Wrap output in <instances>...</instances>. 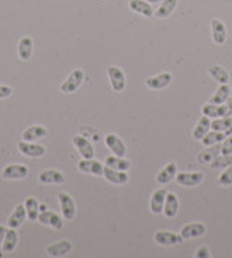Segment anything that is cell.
Returning <instances> with one entry per match:
<instances>
[{"mask_svg":"<svg viewBox=\"0 0 232 258\" xmlns=\"http://www.w3.org/2000/svg\"><path fill=\"white\" fill-rule=\"evenodd\" d=\"M220 154L222 155H232V137H226L223 140L222 147H220Z\"/></svg>","mask_w":232,"mask_h":258,"instance_id":"obj_38","label":"cell"},{"mask_svg":"<svg viewBox=\"0 0 232 258\" xmlns=\"http://www.w3.org/2000/svg\"><path fill=\"white\" fill-rule=\"evenodd\" d=\"M58 202H60V208L63 218L66 221H73L76 216V203L69 193H60L58 195Z\"/></svg>","mask_w":232,"mask_h":258,"instance_id":"obj_4","label":"cell"},{"mask_svg":"<svg viewBox=\"0 0 232 258\" xmlns=\"http://www.w3.org/2000/svg\"><path fill=\"white\" fill-rule=\"evenodd\" d=\"M104 164L110 168L119 170V171H128L131 168V161L127 160L125 157H118V155H109L104 160Z\"/></svg>","mask_w":232,"mask_h":258,"instance_id":"obj_25","label":"cell"},{"mask_svg":"<svg viewBox=\"0 0 232 258\" xmlns=\"http://www.w3.org/2000/svg\"><path fill=\"white\" fill-rule=\"evenodd\" d=\"M165 196H167V190L165 188H158L152 193L150 200V209L154 215H160L164 209V203H165Z\"/></svg>","mask_w":232,"mask_h":258,"instance_id":"obj_19","label":"cell"},{"mask_svg":"<svg viewBox=\"0 0 232 258\" xmlns=\"http://www.w3.org/2000/svg\"><path fill=\"white\" fill-rule=\"evenodd\" d=\"M29 174V168L22 164H9L2 170V178L6 180H22Z\"/></svg>","mask_w":232,"mask_h":258,"instance_id":"obj_5","label":"cell"},{"mask_svg":"<svg viewBox=\"0 0 232 258\" xmlns=\"http://www.w3.org/2000/svg\"><path fill=\"white\" fill-rule=\"evenodd\" d=\"M147 2H148V3H158L160 0H147Z\"/></svg>","mask_w":232,"mask_h":258,"instance_id":"obj_42","label":"cell"},{"mask_svg":"<svg viewBox=\"0 0 232 258\" xmlns=\"http://www.w3.org/2000/svg\"><path fill=\"white\" fill-rule=\"evenodd\" d=\"M12 93H13L12 87L5 86V84H0V99H8V97H11Z\"/></svg>","mask_w":232,"mask_h":258,"instance_id":"obj_40","label":"cell"},{"mask_svg":"<svg viewBox=\"0 0 232 258\" xmlns=\"http://www.w3.org/2000/svg\"><path fill=\"white\" fill-rule=\"evenodd\" d=\"M77 168L80 170L81 173H84V174H93V176H103V170H104V165L102 163H99V161H96V160H83L81 158V161L77 165Z\"/></svg>","mask_w":232,"mask_h":258,"instance_id":"obj_12","label":"cell"},{"mask_svg":"<svg viewBox=\"0 0 232 258\" xmlns=\"http://www.w3.org/2000/svg\"><path fill=\"white\" fill-rule=\"evenodd\" d=\"M220 153V147H218V144L215 145V148H210L206 151H202V153L197 155V161L200 164H205V163H212V160L215 157H218V154Z\"/></svg>","mask_w":232,"mask_h":258,"instance_id":"obj_35","label":"cell"},{"mask_svg":"<svg viewBox=\"0 0 232 258\" xmlns=\"http://www.w3.org/2000/svg\"><path fill=\"white\" fill-rule=\"evenodd\" d=\"M103 177L109 181V183H112V184H119V186L127 184L128 180H129V176H128L127 171H119V170L110 168V167H107V165H104Z\"/></svg>","mask_w":232,"mask_h":258,"instance_id":"obj_14","label":"cell"},{"mask_svg":"<svg viewBox=\"0 0 232 258\" xmlns=\"http://www.w3.org/2000/svg\"><path fill=\"white\" fill-rule=\"evenodd\" d=\"M38 180L42 184H61V183L66 181V177L58 170H44V171L39 173Z\"/></svg>","mask_w":232,"mask_h":258,"instance_id":"obj_18","label":"cell"},{"mask_svg":"<svg viewBox=\"0 0 232 258\" xmlns=\"http://www.w3.org/2000/svg\"><path fill=\"white\" fill-rule=\"evenodd\" d=\"M210 122H212L210 117L205 116V115L197 120L196 126L193 128V140L200 141L208 134L209 129H210Z\"/></svg>","mask_w":232,"mask_h":258,"instance_id":"obj_28","label":"cell"},{"mask_svg":"<svg viewBox=\"0 0 232 258\" xmlns=\"http://www.w3.org/2000/svg\"><path fill=\"white\" fill-rule=\"evenodd\" d=\"M210 129L212 131H219V132H226L229 134L232 131V117L223 116L216 117L210 122Z\"/></svg>","mask_w":232,"mask_h":258,"instance_id":"obj_33","label":"cell"},{"mask_svg":"<svg viewBox=\"0 0 232 258\" xmlns=\"http://www.w3.org/2000/svg\"><path fill=\"white\" fill-rule=\"evenodd\" d=\"M18 242H19V236H18V232H16V229H13V228H8V231H6V235H5V238H3V252H12V251H15V248L18 246Z\"/></svg>","mask_w":232,"mask_h":258,"instance_id":"obj_27","label":"cell"},{"mask_svg":"<svg viewBox=\"0 0 232 258\" xmlns=\"http://www.w3.org/2000/svg\"><path fill=\"white\" fill-rule=\"evenodd\" d=\"M205 180V174L200 171H183V173H177L176 174V181L179 186L183 187H196L202 181Z\"/></svg>","mask_w":232,"mask_h":258,"instance_id":"obj_2","label":"cell"},{"mask_svg":"<svg viewBox=\"0 0 232 258\" xmlns=\"http://www.w3.org/2000/svg\"><path fill=\"white\" fill-rule=\"evenodd\" d=\"M176 174H177V164L176 163H168L162 168L161 171L157 174V183L160 184H167L170 183L171 180L176 178Z\"/></svg>","mask_w":232,"mask_h":258,"instance_id":"obj_26","label":"cell"},{"mask_svg":"<svg viewBox=\"0 0 232 258\" xmlns=\"http://www.w3.org/2000/svg\"><path fill=\"white\" fill-rule=\"evenodd\" d=\"M195 257L196 258H208L210 257V252H209L208 246L202 245L197 248V251L195 252Z\"/></svg>","mask_w":232,"mask_h":258,"instance_id":"obj_39","label":"cell"},{"mask_svg":"<svg viewBox=\"0 0 232 258\" xmlns=\"http://www.w3.org/2000/svg\"><path fill=\"white\" fill-rule=\"evenodd\" d=\"M6 231H8V228L5 225H0V245L3 244V238L6 235Z\"/></svg>","mask_w":232,"mask_h":258,"instance_id":"obj_41","label":"cell"},{"mask_svg":"<svg viewBox=\"0 0 232 258\" xmlns=\"http://www.w3.org/2000/svg\"><path fill=\"white\" fill-rule=\"evenodd\" d=\"M176 6H177V0H162L160 8L154 12V16L157 19H165L174 12Z\"/></svg>","mask_w":232,"mask_h":258,"instance_id":"obj_30","label":"cell"},{"mask_svg":"<svg viewBox=\"0 0 232 258\" xmlns=\"http://www.w3.org/2000/svg\"><path fill=\"white\" fill-rule=\"evenodd\" d=\"M73 144L77 148V151H79L83 160H90L94 157V148H93L92 142L87 138H84L81 135H76V137H73Z\"/></svg>","mask_w":232,"mask_h":258,"instance_id":"obj_7","label":"cell"},{"mask_svg":"<svg viewBox=\"0 0 232 258\" xmlns=\"http://www.w3.org/2000/svg\"><path fill=\"white\" fill-rule=\"evenodd\" d=\"M25 219H26V209H25V205H18L13 212H12V215L9 216V219H8V228H13V229H18V228H21L25 222Z\"/></svg>","mask_w":232,"mask_h":258,"instance_id":"obj_20","label":"cell"},{"mask_svg":"<svg viewBox=\"0 0 232 258\" xmlns=\"http://www.w3.org/2000/svg\"><path fill=\"white\" fill-rule=\"evenodd\" d=\"M129 9L132 12L145 16V18L154 16V11H152L151 5L147 0H129Z\"/></svg>","mask_w":232,"mask_h":258,"instance_id":"obj_24","label":"cell"},{"mask_svg":"<svg viewBox=\"0 0 232 258\" xmlns=\"http://www.w3.org/2000/svg\"><path fill=\"white\" fill-rule=\"evenodd\" d=\"M232 164V155H222L220 157H215L210 163L212 168H219V167H228Z\"/></svg>","mask_w":232,"mask_h":258,"instance_id":"obj_36","label":"cell"},{"mask_svg":"<svg viewBox=\"0 0 232 258\" xmlns=\"http://www.w3.org/2000/svg\"><path fill=\"white\" fill-rule=\"evenodd\" d=\"M25 209H26V218L29 221H38V215H39V203L35 198H28L25 202Z\"/></svg>","mask_w":232,"mask_h":258,"instance_id":"obj_34","label":"cell"},{"mask_svg":"<svg viewBox=\"0 0 232 258\" xmlns=\"http://www.w3.org/2000/svg\"><path fill=\"white\" fill-rule=\"evenodd\" d=\"M106 73H107V77H109V82H110L113 92L119 93L127 87V77H125V73L122 71V69L112 66V67H107Z\"/></svg>","mask_w":232,"mask_h":258,"instance_id":"obj_3","label":"cell"},{"mask_svg":"<svg viewBox=\"0 0 232 258\" xmlns=\"http://www.w3.org/2000/svg\"><path fill=\"white\" fill-rule=\"evenodd\" d=\"M38 222H41L42 225H46V226H51L54 229H63L64 226V222L61 219V216L52 211H41L39 215H38Z\"/></svg>","mask_w":232,"mask_h":258,"instance_id":"obj_10","label":"cell"},{"mask_svg":"<svg viewBox=\"0 0 232 258\" xmlns=\"http://www.w3.org/2000/svg\"><path fill=\"white\" fill-rule=\"evenodd\" d=\"M209 74H210V77L213 80H216L219 84H228L229 80H231L229 73L225 70L223 67H220V66H212V67H209Z\"/></svg>","mask_w":232,"mask_h":258,"instance_id":"obj_31","label":"cell"},{"mask_svg":"<svg viewBox=\"0 0 232 258\" xmlns=\"http://www.w3.org/2000/svg\"><path fill=\"white\" fill-rule=\"evenodd\" d=\"M232 112V107L226 105H205L202 107V113L205 116L210 117V119H216V117H223V116H229Z\"/></svg>","mask_w":232,"mask_h":258,"instance_id":"obj_11","label":"cell"},{"mask_svg":"<svg viewBox=\"0 0 232 258\" xmlns=\"http://www.w3.org/2000/svg\"><path fill=\"white\" fill-rule=\"evenodd\" d=\"M84 71L81 70V69H76V70H73V73L70 74L69 77L63 82V84L60 86V89H61V92L66 94H71L74 93V92H77L79 90V87H80L83 82H84Z\"/></svg>","mask_w":232,"mask_h":258,"instance_id":"obj_1","label":"cell"},{"mask_svg":"<svg viewBox=\"0 0 232 258\" xmlns=\"http://www.w3.org/2000/svg\"><path fill=\"white\" fill-rule=\"evenodd\" d=\"M219 184L220 186H231L232 184V164L228 165L223 171H222V174L219 176Z\"/></svg>","mask_w":232,"mask_h":258,"instance_id":"obj_37","label":"cell"},{"mask_svg":"<svg viewBox=\"0 0 232 258\" xmlns=\"http://www.w3.org/2000/svg\"><path fill=\"white\" fill-rule=\"evenodd\" d=\"M154 241L160 245H179L182 244L185 239L182 238L180 234H174L170 231H158L154 235Z\"/></svg>","mask_w":232,"mask_h":258,"instance_id":"obj_13","label":"cell"},{"mask_svg":"<svg viewBox=\"0 0 232 258\" xmlns=\"http://www.w3.org/2000/svg\"><path fill=\"white\" fill-rule=\"evenodd\" d=\"M34 52V41L31 36H22L18 44V55L22 61H28L32 57Z\"/></svg>","mask_w":232,"mask_h":258,"instance_id":"obj_22","label":"cell"},{"mask_svg":"<svg viewBox=\"0 0 232 258\" xmlns=\"http://www.w3.org/2000/svg\"><path fill=\"white\" fill-rule=\"evenodd\" d=\"M18 150L22 155L31 157V158H39L45 154V147H42L36 142L23 141V140L18 144Z\"/></svg>","mask_w":232,"mask_h":258,"instance_id":"obj_6","label":"cell"},{"mask_svg":"<svg viewBox=\"0 0 232 258\" xmlns=\"http://www.w3.org/2000/svg\"><path fill=\"white\" fill-rule=\"evenodd\" d=\"M228 137V134L226 132H219V131H212V132H208L200 141L202 144L205 145V147H213V145H216V144H220V142H223V140Z\"/></svg>","mask_w":232,"mask_h":258,"instance_id":"obj_32","label":"cell"},{"mask_svg":"<svg viewBox=\"0 0 232 258\" xmlns=\"http://www.w3.org/2000/svg\"><path fill=\"white\" fill-rule=\"evenodd\" d=\"M46 135H48V131H46L45 126H42V125H32L26 131H23L22 140L23 141L35 142L45 138Z\"/></svg>","mask_w":232,"mask_h":258,"instance_id":"obj_21","label":"cell"},{"mask_svg":"<svg viewBox=\"0 0 232 258\" xmlns=\"http://www.w3.org/2000/svg\"><path fill=\"white\" fill-rule=\"evenodd\" d=\"M180 209V203H179V198L177 195L173 191H167V196H165V203H164V209L162 213L167 216V218H176L177 213Z\"/></svg>","mask_w":232,"mask_h":258,"instance_id":"obj_17","label":"cell"},{"mask_svg":"<svg viewBox=\"0 0 232 258\" xmlns=\"http://www.w3.org/2000/svg\"><path fill=\"white\" fill-rule=\"evenodd\" d=\"M104 144L112 151L113 155H118V157H125L127 155V145H125V142L122 141L115 134H107L106 138H104Z\"/></svg>","mask_w":232,"mask_h":258,"instance_id":"obj_9","label":"cell"},{"mask_svg":"<svg viewBox=\"0 0 232 258\" xmlns=\"http://www.w3.org/2000/svg\"><path fill=\"white\" fill-rule=\"evenodd\" d=\"M205 234H206V226L199 222L187 223L180 231V235L183 239H195L199 236H203Z\"/></svg>","mask_w":232,"mask_h":258,"instance_id":"obj_15","label":"cell"},{"mask_svg":"<svg viewBox=\"0 0 232 258\" xmlns=\"http://www.w3.org/2000/svg\"><path fill=\"white\" fill-rule=\"evenodd\" d=\"M229 93H231L229 86L228 84H220L219 87L216 89V92L213 93V96L210 97L209 103H212V105H223L228 100Z\"/></svg>","mask_w":232,"mask_h":258,"instance_id":"obj_29","label":"cell"},{"mask_svg":"<svg viewBox=\"0 0 232 258\" xmlns=\"http://www.w3.org/2000/svg\"><path fill=\"white\" fill-rule=\"evenodd\" d=\"M173 82V76L170 73H160L157 76H152L150 79L145 80V86L151 90H161L170 86Z\"/></svg>","mask_w":232,"mask_h":258,"instance_id":"obj_8","label":"cell"},{"mask_svg":"<svg viewBox=\"0 0 232 258\" xmlns=\"http://www.w3.org/2000/svg\"><path fill=\"white\" fill-rule=\"evenodd\" d=\"M71 249H73V244L70 241H58L46 248V254L49 257H64Z\"/></svg>","mask_w":232,"mask_h":258,"instance_id":"obj_23","label":"cell"},{"mask_svg":"<svg viewBox=\"0 0 232 258\" xmlns=\"http://www.w3.org/2000/svg\"><path fill=\"white\" fill-rule=\"evenodd\" d=\"M210 26H212V39H213V42L218 44V45L225 44L226 42V38H228L225 24L220 19H213L210 22Z\"/></svg>","mask_w":232,"mask_h":258,"instance_id":"obj_16","label":"cell"}]
</instances>
